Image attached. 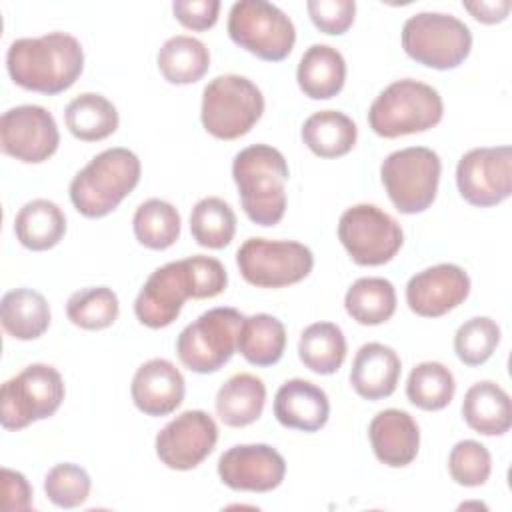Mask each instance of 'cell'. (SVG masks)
I'll list each match as a JSON object with an SVG mask.
<instances>
[{"label":"cell","instance_id":"obj_23","mask_svg":"<svg viewBox=\"0 0 512 512\" xmlns=\"http://www.w3.org/2000/svg\"><path fill=\"white\" fill-rule=\"evenodd\" d=\"M296 80L304 96L312 100L334 98L346 82V60L328 44H312L298 62Z\"/></svg>","mask_w":512,"mask_h":512},{"label":"cell","instance_id":"obj_41","mask_svg":"<svg viewBox=\"0 0 512 512\" xmlns=\"http://www.w3.org/2000/svg\"><path fill=\"white\" fill-rule=\"evenodd\" d=\"M306 10L310 14V20L320 32L330 36H340L354 22L356 2L354 0H308Z\"/></svg>","mask_w":512,"mask_h":512},{"label":"cell","instance_id":"obj_24","mask_svg":"<svg viewBox=\"0 0 512 512\" xmlns=\"http://www.w3.org/2000/svg\"><path fill=\"white\" fill-rule=\"evenodd\" d=\"M462 416L474 432L484 436H502L512 424L510 396L496 382H476L464 394Z\"/></svg>","mask_w":512,"mask_h":512},{"label":"cell","instance_id":"obj_12","mask_svg":"<svg viewBox=\"0 0 512 512\" xmlns=\"http://www.w3.org/2000/svg\"><path fill=\"white\" fill-rule=\"evenodd\" d=\"M338 240L358 266L390 262L404 242L400 224L374 204H356L338 220Z\"/></svg>","mask_w":512,"mask_h":512},{"label":"cell","instance_id":"obj_17","mask_svg":"<svg viewBox=\"0 0 512 512\" xmlns=\"http://www.w3.org/2000/svg\"><path fill=\"white\" fill-rule=\"evenodd\" d=\"M218 476L242 492H270L286 476L284 456L268 444H236L218 458Z\"/></svg>","mask_w":512,"mask_h":512},{"label":"cell","instance_id":"obj_40","mask_svg":"<svg viewBox=\"0 0 512 512\" xmlns=\"http://www.w3.org/2000/svg\"><path fill=\"white\" fill-rule=\"evenodd\" d=\"M448 472L452 480L460 486H482L490 478L492 456L484 444L476 440H460L450 450Z\"/></svg>","mask_w":512,"mask_h":512},{"label":"cell","instance_id":"obj_1","mask_svg":"<svg viewBox=\"0 0 512 512\" xmlns=\"http://www.w3.org/2000/svg\"><path fill=\"white\" fill-rule=\"evenodd\" d=\"M6 68L14 84L40 94L68 90L84 70L82 44L66 32L18 38L8 46Z\"/></svg>","mask_w":512,"mask_h":512},{"label":"cell","instance_id":"obj_34","mask_svg":"<svg viewBox=\"0 0 512 512\" xmlns=\"http://www.w3.org/2000/svg\"><path fill=\"white\" fill-rule=\"evenodd\" d=\"M180 214L178 210L160 198L142 202L132 218L136 240L150 250H166L180 238Z\"/></svg>","mask_w":512,"mask_h":512},{"label":"cell","instance_id":"obj_19","mask_svg":"<svg viewBox=\"0 0 512 512\" xmlns=\"http://www.w3.org/2000/svg\"><path fill=\"white\" fill-rule=\"evenodd\" d=\"M186 382L182 372L166 358H152L144 362L130 386L132 400L146 416H168L184 400Z\"/></svg>","mask_w":512,"mask_h":512},{"label":"cell","instance_id":"obj_21","mask_svg":"<svg viewBox=\"0 0 512 512\" xmlns=\"http://www.w3.org/2000/svg\"><path fill=\"white\" fill-rule=\"evenodd\" d=\"M276 420L292 430L318 432L330 416V402L326 392L310 380H286L274 396Z\"/></svg>","mask_w":512,"mask_h":512},{"label":"cell","instance_id":"obj_20","mask_svg":"<svg viewBox=\"0 0 512 512\" xmlns=\"http://www.w3.org/2000/svg\"><path fill=\"white\" fill-rule=\"evenodd\" d=\"M368 438L376 458L390 468L408 466L420 448V428L416 420L398 408L378 412L370 426Z\"/></svg>","mask_w":512,"mask_h":512},{"label":"cell","instance_id":"obj_39","mask_svg":"<svg viewBox=\"0 0 512 512\" xmlns=\"http://www.w3.org/2000/svg\"><path fill=\"white\" fill-rule=\"evenodd\" d=\"M92 480L88 472L72 462L56 464L48 470L44 478V492L48 500L58 508H76L84 504L90 496Z\"/></svg>","mask_w":512,"mask_h":512},{"label":"cell","instance_id":"obj_10","mask_svg":"<svg viewBox=\"0 0 512 512\" xmlns=\"http://www.w3.org/2000/svg\"><path fill=\"white\" fill-rule=\"evenodd\" d=\"M64 400V380L48 364H30L0 390V422L6 430H22L50 418Z\"/></svg>","mask_w":512,"mask_h":512},{"label":"cell","instance_id":"obj_5","mask_svg":"<svg viewBox=\"0 0 512 512\" xmlns=\"http://www.w3.org/2000/svg\"><path fill=\"white\" fill-rule=\"evenodd\" d=\"M264 96L246 76L222 74L210 80L202 92L200 120L208 134L220 140H236L262 118Z\"/></svg>","mask_w":512,"mask_h":512},{"label":"cell","instance_id":"obj_7","mask_svg":"<svg viewBox=\"0 0 512 512\" xmlns=\"http://www.w3.org/2000/svg\"><path fill=\"white\" fill-rule=\"evenodd\" d=\"M440 172V156L426 146L396 150L380 166L386 194L402 214H418L432 206L438 194Z\"/></svg>","mask_w":512,"mask_h":512},{"label":"cell","instance_id":"obj_6","mask_svg":"<svg viewBox=\"0 0 512 512\" xmlns=\"http://www.w3.org/2000/svg\"><path fill=\"white\" fill-rule=\"evenodd\" d=\"M402 48L422 66L452 70L468 58L472 32L452 14L418 12L402 26Z\"/></svg>","mask_w":512,"mask_h":512},{"label":"cell","instance_id":"obj_15","mask_svg":"<svg viewBox=\"0 0 512 512\" xmlns=\"http://www.w3.org/2000/svg\"><path fill=\"white\" fill-rule=\"evenodd\" d=\"M60 144L54 116L36 104H22L6 110L0 118L2 152L24 162L40 164L48 160Z\"/></svg>","mask_w":512,"mask_h":512},{"label":"cell","instance_id":"obj_43","mask_svg":"<svg viewBox=\"0 0 512 512\" xmlns=\"http://www.w3.org/2000/svg\"><path fill=\"white\" fill-rule=\"evenodd\" d=\"M2 508L6 512H22L32 508V488L24 474L2 468Z\"/></svg>","mask_w":512,"mask_h":512},{"label":"cell","instance_id":"obj_26","mask_svg":"<svg viewBox=\"0 0 512 512\" xmlns=\"http://www.w3.org/2000/svg\"><path fill=\"white\" fill-rule=\"evenodd\" d=\"M18 242L34 252L54 248L66 234V216L62 208L46 198L26 202L14 218Z\"/></svg>","mask_w":512,"mask_h":512},{"label":"cell","instance_id":"obj_38","mask_svg":"<svg viewBox=\"0 0 512 512\" xmlns=\"http://www.w3.org/2000/svg\"><path fill=\"white\" fill-rule=\"evenodd\" d=\"M500 342V326L488 316L466 320L454 334V352L466 366L484 364Z\"/></svg>","mask_w":512,"mask_h":512},{"label":"cell","instance_id":"obj_9","mask_svg":"<svg viewBox=\"0 0 512 512\" xmlns=\"http://www.w3.org/2000/svg\"><path fill=\"white\" fill-rule=\"evenodd\" d=\"M228 36L260 60H284L296 42L292 20L272 2L240 0L228 14Z\"/></svg>","mask_w":512,"mask_h":512},{"label":"cell","instance_id":"obj_42","mask_svg":"<svg viewBox=\"0 0 512 512\" xmlns=\"http://www.w3.org/2000/svg\"><path fill=\"white\" fill-rule=\"evenodd\" d=\"M172 12L182 26L202 32L216 24L220 2L218 0H176L172 4Z\"/></svg>","mask_w":512,"mask_h":512},{"label":"cell","instance_id":"obj_28","mask_svg":"<svg viewBox=\"0 0 512 512\" xmlns=\"http://www.w3.org/2000/svg\"><path fill=\"white\" fill-rule=\"evenodd\" d=\"M358 138L356 122L338 110H320L302 124L304 144L320 158H340L348 154Z\"/></svg>","mask_w":512,"mask_h":512},{"label":"cell","instance_id":"obj_3","mask_svg":"<svg viewBox=\"0 0 512 512\" xmlns=\"http://www.w3.org/2000/svg\"><path fill=\"white\" fill-rule=\"evenodd\" d=\"M140 158L128 148H108L96 154L70 182V200L86 218H102L138 186Z\"/></svg>","mask_w":512,"mask_h":512},{"label":"cell","instance_id":"obj_22","mask_svg":"<svg viewBox=\"0 0 512 512\" xmlns=\"http://www.w3.org/2000/svg\"><path fill=\"white\" fill-rule=\"evenodd\" d=\"M400 372L402 362L394 348L380 342H368L358 348L352 360L350 384L360 398L382 400L396 390Z\"/></svg>","mask_w":512,"mask_h":512},{"label":"cell","instance_id":"obj_35","mask_svg":"<svg viewBox=\"0 0 512 512\" xmlns=\"http://www.w3.org/2000/svg\"><path fill=\"white\" fill-rule=\"evenodd\" d=\"M190 232L196 244L220 250L228 246L236 234V214L222 198L206 196L198 200L190 212Z\"/></svg>","mask_w":512,"mask_h":512},{"label":"cell","instance_id":"obj_44","mask_svg":"<svg viewBox=\"0 0 512 512\" xmlns=\"http://www.w3.org/2000/svg\"><path fill=\"white\" fill-rule=\"evenodd\" d=\"M462 6L482 24L502 22L512 8L510 0H476V2H462Z\"/></svg>","mask_w":512,"mask_h":512},{"label":"cell","instance_id":"obj_29","mask_svg":"<svg viewBox=\"0 0 512 512\" xmlns=\"http://www.w3.org/2000/svg\"><path fill=\"white\" fill-rule=\"evenodd\" d=\"M156 62L166 82L194 84L208 72L210 52L202 40L188 34H178L162 44Z\"/></svg>","mask_w":512,"mask_h":512},{"label":"cell","instance_id":"obj_25","mask_svg":"<svg viewBox=\"0 0 512 512\" xmlns=\"http://www.w3.org/2000/svg\"><path fill=\"white\" fill-rule=\"evenodd\" d=\"M266 404L264 382L248 372L230 376L216 394V414L232 428H242L262 416Z\"/></svg>","mask_w":512,"mask_h":512},{"label":"cell","instance_id":"obj_13","mask_svg":"<svg viewBox=\"0 0 512 512\" xmlns=\"http://www.w3.org/2000/svg\"><path fill=\"white\" fill-rule=\"evenodd\" d=\"M188 298H196V280L190 258L156 268L140 288L134 314L148 328H166L182 312Z\"/></svg>","mask_w":512,"mask_h":512},{"label":"cell","instance_id":"obj_8","mask_svg":"<svg viewBox=\"0 0 512 512\" xmlns=\"http://www.w3.org/2000/svg\"><path fill=\"white\" fill-rule=\"evenodd\" d=\"M244 316L230 306L210 308L176 338L180 362L196 374L218 372L236 352Z\"/></svg>","mask_w":512,"mask_h":512},{"label":"cell","instance_id":"obj_36","mask_svg":"<svg viewBox=\"0 0 512 512\" xmlns=\"http://www.w3.org/2000/svg\"><path fill=\"white\" fill-rule=\"evenodd\" d=\"M456 392V380L450 368L440 362H420L412 368L406 382L408 400L420 410L446 408Z\"/></svg>","mask_w":512,"mask_h":512},{"label":"cell","instance_id":"obj_2","mask_svg":"<svg viewBox=\"0 0 512 512\" xmlns=\"http://www.w3.org/2000/svg\"><path fill=\"white\" fill-rule=\"evenodd\" d=\"M232 178L246 216L258 226H276L286 212L290 170L284 154L268 144H252L232 160Z\"/></svg>","mask_w":512,"mask_h":512},{"label":"cell","instance_id":"obj_32","mask_svg":"<svg viewBox=\"0 0 512 512\" xmlns=\"http://www.w3.org/2000/svg\"><path fill=\"white\" fill-rule=\"evenodd\" d=\"M344 308L362 326H378L396 312V290L386 278H358L344 296Z\"/></svg>","mask_w":512,"mask_h":512},{"label":"cell","instance_id":"obj_27","mask_svg":"<svg viewBox=\"0 0 512 512\" xmlns=\"http://www.w3.org/2000/svg\"><path fill=\"white\" fill-rule=\"evenodd\" d=\"M0 320L6 334L16 340H36L50 326V306L32 288H16L2 296Z\"/></svg>","mask_w":512,"mask_h":512},{"label":"cell","instance_id":"obj_30","mask_svg":"<svg viewBox=\"0 0 512 512\" xmlns=\"http://www.w3.org/2000/svg\"><path fill=\"white\" fill-rule=\"evenodd\" d=\"M64 122L70 134L82 142H98L118 128L116 106L96 92H84L70 100L64 110Z\"/></svg>","mask_w":512,"mask_h":512},{"label":"cell","instance_id":"obj_11","mask_svg":"<svg viewBox=\"0 0 512 512\" xmlns=\"http://www.w3.org/2000/svg\"><path fill=\"white\" fill-rule=\"evenodd\" d=\"M236 266L256 288H284L312 272L314 254L296 240L248 238L236 252Z\"/></svg>","mask_w":512,"mask_h":512},{"label":"cell","instance_id":"obj_18","mask_svg":"<svg viewBox=\"0 0 512 512\" xmlns=\"http://www.w3.org/2000/svg\"><path fill=\"white\" fill-rule=\"evenodd\" d=\"M470 294V276L458 264H436L416 272L406 284L408 308L424 318H438L460 306Z\"/></svg>","mask_w":512,"mask_h":512},{"label":"cell","instance_id":"obj_4","mask_svg":"<svg viewBox=\"0 0 512 512\" xmlns=\"http://www.w3.org/2000/svg\"><path fill=\"white\" fill-rule=\"evenodd\" d=\"M444 114V102L430 84L402 78L388 84L370 104L368 124L382 138L426 132Z\"/></svg>","mask_w":512,"mask_h":512},{"label":"cell","instance_id":"obj_33","mask_svg":"<svg viewBox=\"0 0 512 512\" xmlns=\"http://www.w3.org/2000/svg\"><path fill=\"white\" fill-rule=\"evenodd\" d=\"M298 356L314 374H334L346 358L344 332L332 322H314L306 326L298 340Z\"/></svg>","mask_w":512,"mask_h":512},{"label":"cell","instance_id":"obj_37","mask_svg":"<svg viewBox=\"0 0 512 512\" xmlns=\"http://www.w3.org/2000/svg\"><path fill=\"white\" fill-rule=\"evenodd\" d=\"M118 296L108 286H88L74 292L66 302L68 320L84 330H102L116 322Z\"/></svg>","mask_w":512,"mask_h":512},{"label":"cell","instance_id":"obj_31","mask_svg":"<svg viewBox=\"0 0 512 512\" xmlns=\"http://www.w3.org/2000/svg\"><path fill=\"white\" fill-rule=\"evenodd\" d=\"M286 348V328L272 314H252L244 318L240 336H238V352L246 362L254 366H272L276 364Z\"/></svg>","mask_w":512,"mask_h":512},{"label":"cell","instance_id":"obj_16","mask_svg":"<svg viewBox=\"0 0 512 512\" xmlns=\"http://www.w3.org/2000/svg\"><path fill=\"white\" fill-rule=\"evenodd\" d=\"M218 442V426L204 410H186L156 436V456L170 470H192L202 464Z\"/></svg>","mask_w":512,"mask_h":512},{"label":"cell","instance_id":"obj_14","mask_svg":"<svg viewBox=\"0 0 512 512\" xmlns=\"http://www.w3.org/2000/svg\"><path fill=\"white\" fill-rule=\"evenodd\" d=\"M460 196L476 206L490 208L504 202L512 192V148H472L456 166Z\"/></svg>","mask_w":512,"mask_h":512}]
</instances>
